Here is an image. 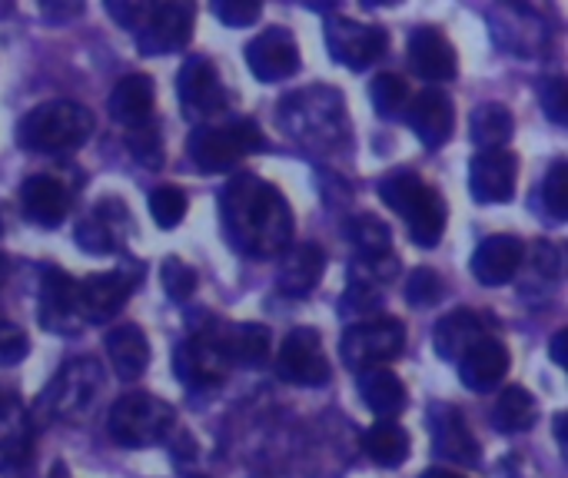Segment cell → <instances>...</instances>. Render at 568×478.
Masks as SVG:
<instances>
[{
	"label": "cell",
	"instance_id": "cell-1",
	"mask_svg": "<svg viewBox=\"0 0 568 478\" xmlns=\"http://www.w3.org/2000/svg\"><path fill=\"white\" fill-rule=\"evenodd\" d=\"M220 220L230 243L256 260L283 253L293 240V210L286 196L253 173H240L223 186Z\"/></svg>",
	"mask_w": 568,
	"mask_h": 478
},
{
	"label": "cell",
	"instance_id": "cell-2",
	"mask_svg": "<svg viewBox=\"0 0 568 478\" xmlns=\"http://www.w3.org/2000/svg\"><path fill=\"white\" fill-rule=\"evenodd\" d=\"M280 126L310 150H333L346 140L343 96L333 87H306L280 103Z\"/></svg>",
	"mask_w": 568,
	"mask_h": 478
},
{
	"label": "cell",
	"instance_id": "cell-3",
	"mask_svg": "<svg viewBox=\"0 0 568 478\" xmlns=\"http://www.w3.org/2000/svg\"><path fill=\"white\" fill-rule=\"evenodd\" d=\"M93 133V113L73 100H47L20 116L17 143L30 153H70Z\"/></svg>",
	"mask_w": 568,
	"mask_h": 478
},
{
	"label": "cell",
	"instance_id": "cell-4",
	"mask_svg": "<svg viewBox=\"0 0 568 478\" xmlns=\"http://www.w3.org/2000/svg\"><path fill=\"white\" fill-rule=\"evenodd\" d=\"M266 140L253 120H230L223 126H196L186 140V153L196 170L223 173L233 170L246 153H263Z\"/></svg>",
	"mask_w": 568,
	"mask_h": 478
},
{
	"label": "cell",
	"instance_id": "cell-5",
	"mask_svg": "<svg viewBox=\"0 0 568 478\" xmlns=\"http://www.w3.org/2000/svg\"><path fill=\"white\" fill-rule=\"evenodd\" d=\"M173 423H176V413L150 393H130V396L116 399L110 409V419H106L113 443L126 446V449H143V446L163 443L170 436Z\"/></svg>",
	"mask_w": 568,
	"mask_h": 478
},
{
	"label": "cell",
	"instance_id": "cell-6",
	"mask_svg": "<svg viewBox=\"0 0 568 478\" xmlns=\"http://www.w3.org/2000/svg\"><path fill=\"white\" fill-rule=\"evenodd\" d=\"M103 393V373L97 359H70L53 383L43 389L40 406L50 419H63V423H80L100 399Z\"/></svg>",
	"mask_w": 568,
	"mask_h": 478
},
{
	"label": "cell",
	"instance_id": "cell-7",
	"mask_svg": "<svg viewBox=\"0 0 568 478\" xmlns=\"http://www.w3.org/2000/svg\"><path fill=\"white\" fill-rule=\"evenodd\" d=\"M403 346H406L403 323L393 316H376V319L356 323L343 333L339 356L349 369L369 373V369H383L386 363H393L403 353Z\"/></svg>",
	"mask_w": 568,
	"mask_h": 478
},
{
	"label": "cell",
	"instance_id": "cell-8",
	"mask_svg": "<svg viewBox=\"0 0 568 478\" xmlns=\"http://www.w3.org/2000/svg\"><path fill=\"white\" fill-rule=\"evenodd\" d=\"M140 279H143L140 263H123V266H116L110 273L87 276L83 283H77V313H80V319L97 323V326L113 319L126 306V299H130V293L136 289Z\"/></svg>",
	"mask_w": 568,
	"mask_h": 478
},
{
	"label": "cell",
	"instance_id": "cell-9",
	"mask_svg": "<svg viewBox=\"0 0 568 478\" xmlns=\"http://www.w3.org/2000/svg\"><path fill=\"white\" fill-rule=\"evenodd\" d=\"M389 47V37L383 27L373 23H359L349 17H329L326 20V50L336 63L349 67V70H366L369 63H376Z\"/></svg>",
	"mask_w": 568,
	"mask_h": 478
},
{
	"label": "cell",
	"instance_id": "cell-10",
	"mask_svg": "<svg viewBox=\"0 0 568 478\" xmlns=\"http://www.w3.org/2000/svg\"><path fill=\"white\" fill-rule=\"evenodd\" d=\"M276 373H280V379H286L293 386H326L333 373H329L320 333L310 326L293 329L280 346Z\"/></svg>",
	"mask_w": 568,
	"mask_h": 478
},
{
	"label": "cell",
	"instance_id": "cell-11",
	"mask_svg": "<svg viewBox=\"0 0 568 478\" xmlns=\"http://www.w3.org/2000/svg\"><path fill=\"white\" fill-rule=\"evenodd\" d=\"M176 90H180L183 113L193 120H206V116H216L220 110H226V90L220 83V73H216L213 60L203 53H193L183 60Z\"/></svg>",
	"mask_w": 568,
	"mask_h": 478
},
{
	"label": "cell",
	"instance_id": "cell-12",
	"mask_svg": "<svg viewBox=\"0 0 568 478\" xmlns=\"http://www.w3.org/2000/svg\"><path fill=\"white\" fill-rule=\"evenodd\" d=\"M246 67L260 83L286 80L300 70V47L286 27H270L246 43Z\"/></svg>",
	"mask_w": 568,
	"mask_h": 478
},
{
	"label": "cell",
	"instance_id": "cell-13",
	"mask_svg": "<svg viewBox=\"0 0 568 478\" xmlns=\"http://www.w3.org/2000/svg\"><path fill=\"white\" fill-rule=\"evenodd\" d=\"M193 20L196 10L193 3H160L153 7L146 27L140 30V53L146 57H163V53H176L190 43L193 37Z\"/></svg>",
	"mask_w": 568,
	"mask_h": 478
},
{
	"label": "cell",
	"instance_id": "cell-14",
	"mask_svg": "<svg viewBox=\"0 0 568 478\" xmlns=\"http://www.w3.org/2000/svg\"><path fill=\"white\" fill-rule=\"evenodd\" d=\"M429 433H433V452L453 466H476L479 462V443L466 426V416L456 406H433L429 409Z\"/></svg>",
	"mask_w": 568,
	"mask_h": 478
},
{
	"label": "cell",
	"instance_id": "cell-15",
	"mask_svg": "<svg viewBox=\"0 0 568 478\" xmlns=\"http://www.w3.org/2000/svg\"><path fill=\"white\" fill-rule=\"evenodd\" d=\"M519 160L509 150H483L469 166V190L479 203H506L516 193Z\"/></svg>",
	"mask_w": 568,
	"mask_h": 478
},
{
	"label": "cell",
	"instance_id": "cell-16",
	"mask_svg": "<svg viewBox=\"0 0 568 478\" xmlns=\"http://www.w3.org/2000/svg\"><path fill=\"white\" fill-rule=\"evenodd\" d=\"M196 336H206L220 353L223 359L233 366H263L266 356H270V346H273V336L266 326H256V323H243V326H230V323H213V326H203Z\"/></svg>",
	"mask_w": 568,
	"mask_h": 478
},
{
	"label": "cell",
	"instance_id": "cell-17",
	"mask_svg": "<svg viewBox=\"0 0 568 478\" xmlns=\"http://www.w3.org/2000/svg\"><path fill=\"white\" fill-rule=\"evenodd\" d=\"M40 323L50 333H77L80 313H77V279L47 266L40 273Z\"/></svg>",
	"mask_w": 568,
	"mask_h": 478
},
{
	"label": "cell",
	"instance_id": "cell-18",
	"mask_svg": "<svg viewBox=\"0 0 568 478\" xmlns=\"http://www.w3.org/2000/svg\"><path fill=\"white\" fill-rule=\"evenodd\" d=\"M406 120H409L413 133L419 136V143H423V146H429V150L446 146V143H449V136H453V130H456V110H453V100H449L443 90H436V87L423 90V93L409 103Z\"/></svg>",
	"mask_w": 568,
	"mask_h": 478
},
{
	"label": "cell",
	"instance_id": "cell-19",
	"mask_svg": "<svg viewBox=\"0 0 568 478\" xmlns=\"http://www.w3.org/2000/svg\"><path fill=\"white\" fill-rule=\"evenodd\" d=\"M523 240L509 236V233H496L489 240L479 243V250L473 253V276L483 286H506L509 279H516L519 266H523Z\"/></svg>",
	"mask_w": 568,
	"mask_h": 478
},
{
	"label": "cell",
	"instance_id": "cell-20",
	"mask_svg": "<svg viewBox=\"0 0 568 478\" xmlns=\"http://www.w3.org/2000/svg\"><path fill=\"white\" fill-rule=\"evenodd\" d=\"M323 266H326V253L316 243H293L283 250L280 260V273L276 283L286 296H310L316 289V283L323 279Z\"/></svg>",
	"mask_w": 568,
	"mask_h": 478
},
{
	"label": "cell",
	"instance_id": "cell-21",
	"mask_svg": "<svg viewBox=\"0 0 568 478\" xmlns=\"http://www.w3.org/2000/svg\"><path fill=\"white\" fill-rule=\"evenodd\" d=\"M173 366H176L180 383H186V386H213V383H223L226 379V369H230V363L223 359V353L206 336H190L186 343H180L176 346V356H173Z\"/></svg>",
	"mask_w": 568,
	"mask_h": 478
},
{
	"label": "cell",
	"instance_id": "cell-22",
	"mask_svg": "<svg viewBox=\"0 0 568 478\" xmlns=\"http://www.w3.org/2000/svg\"><path fill=\"white\" fill-rule=\"evenodd\" d=\"M409 67L423 77V80H433V83H443V80H453L456 77V50L453 43L433 30V27H419L413 30L409 37Z\"/></svg>",
	"mask_w": 568,
	"mask_h": 478
},
{
	"label": "cell",
	"instance_id": "cell-23",
	"mask_svg": "<svg viewBox=\"0 0 568 478\" xmlns=\"http://www.w3.org/2000/svg\"><path fill=\"white\" fill-rule=\"evenodd\" d=\"M509 373V349L499 339H479L463 359H459V379L473 393L496 389Z\"/></svg>",
	"mask_w": 568,
	"mask_h": 478
},
{
	"label": "cell",
	"instance_id": "cell-24",
	"mask_svg": "<svg viewBox=\"0 0 568 478\" xmlns=\"http://www.w3.org/2000/svg\"><path fill=\"white\" fill-rule=\"evenodd\" d=\"M20 206L37 226H60L70 213V190L53 176H30L20 190Z\"/></svg>",
	"mask_w": 568,
	"mask_h": 478
},
{
	"label": "cell",
	"instance_id": "cell-25",
	"mask_svg": "<svg viewBox=\"0 0 568 478\" xmlns=\"http://www.w3.org/2000/svg\"><path fill=\"white\" fill-rule=\"evenodd\" d=\"M479 339H486V323L473 309H456L446 319H439L433 333V349L446 363H459Z\"/></svg>",
	"mask_w": 568,
	"mask_h": 478
},
{
	"label": "cell",
	"instance_id": "cell-26",
	"mask_svg": "<svg viewBox=\"0 0 568 478\" xmlns=\"http://www.w3.org/2000/svg\"><path fill=\"white\" fill-rule=\"evenodd\" d=\"M30 436L33 429H30L27 409L7 389H0V472H10L27 459Z\"/></svg>",
	"mask_w": 568,
	"mask_h": 478
},
{
	"label": "cell",
	"instance_id": "cell-27",
	"mask_svg": "<svg viewBox=\"0 0 568 478\" xmlns=\"http://www.w3.org/2000/svg\"><path fill=\"white\" fill-rule=\"evenodd\" d=\"M153 100H156V90H153V80L146 73H130L123 77L113 93H110V113L116 123L123 126H143L153 113Z\"/></svg>",
	"mask_w": 568,
	"mask_h": 478
},
{
	"label": "cell",
	"instance_id": "cell-28",
	"mask_svg": "<svg viewBox=\"0 0 568 478\" xmlns=\"http://www.w3.org/2000/svg\"><path fill=\"white\" fill-rule=\"evenodd\" d=\"M106 353H110L113 373H116L120 379H126V383L140 379L143 369L150 366V343H146L143 329H140V326H130V323L110 329V336H106Z\"/></svg>",
	"mask_w": 568,
	"mask_h": 478
},
{
	"label": "cell",
	"instance_id": "cell-29",
	"mask_svg": "<svg viewBox=\"0 0 568 478\" xmlns=\"http://www.w3.org/2000/svg\"><path fill=\"white\" fill-rule=\"evenodd\" d=\"M359 396L369 406V413H376L379 419H396L406 409V386L396 373L383 369H369L359 376Z\"/></svg>",
	"mask_w": 568,
	"mask_h": 478
},
{
	"label": "cell",
	"instance_id": "cell-30",
	"mask_svg": "<svg viewBox=\"0 0 568 478\" xmlns=\"http://www.w3.org/2000/svg\"><path fill=\"white\" fill-rule=\"evenodd\" d=\"M516 133V120L503 103H483L469 116V136L479 150H506Z\"/></svg>",
	"mask_w": 568,
	"mask_h": 478
},
{
	"label": "cell",
	"instance_id": "cell-31",
	"mask_svg": "<svg viewBox=\"0 0 568 478\" xmlns=\"http://www.w3.org/2000/svg\"><path fill=\"white\" fill-rule=\"evenodd\" d=\"M366 456L383 466V469H399L409 459V433L396 426L393 419H379L366 436H363Z\"/></svg>",
	"mask_w": 568,
	"mask_h": 478
},
{
	"label": "cell",
	"instance_id": "cell-32",
	"mask_svg": "<svg viewBox=\"0 0 568 478\" xmlns=\"http://www.w3.org/2000/svg\"><path fill=\"white\" fill-rule=\"evenodd\" d=\"M429 193H433V190H429L416 173H409V170H396V173H389V176L379 180V200H383L393 213H399L403 220H409V216L423 206V200H426Z\"/></svg>",
	"mask_w": 568,
	"mask_h": 478
},
{
	"label": "cell",
	"instance_id": "cell-33",
	"mask_svg": "<svg viewBox=\"0 0 568 478\" xmlns=\"http://www.w3.org/2000/svg\"><path fill=\"white\" fill-rule=\"evenodd\" d=\"M493 426L499 433H526L536 426V399L523 386H509L493 406Z\"/></svg>",
	"mask_w": 568,
	"mask_h": 478
},
{
	"label": "cell",
	"instance_id": "cell-34",
	"mask_svg": "<svg viewBox=\"0 0 568 478\" xmlns=\"http://www.w3.org/2000/svg\"><path fill=\"white\" fill-rule=\"evenodd\" d=\"M406 223H409V236H413L416 246H423V250L439 246V240H443V233H446V200L433 190V193L423 200V206H419Z\"/></svg>",
	"mask_w": 568,
	"mask_h": 478
},
{
	"label": "cell",
	"instance_id": "cell-35",
	"mask_svg": "<svg viewBox=\"0 0 568 478\" xmlns=\"http://www.w3.org/2000/svg\"><path fill=\"white\" fill-rule=\"evenodd\" d=\"M346 236L356 246L359 260H383V256H389L393 236H389V226L383 220H376V216H353L346 223Z\"/></svg>",
	"mask_w": 568,
	"mask_h": 478
},
{
	"label": "cell",
	"instance_id": "cell-36",
	"mask_svg": "<svg viewBox=\"0 0 568 478\" xmlns=\"http://www.w3.org/2000/svg\"><path fill=\"white\" fill-rule=\"evenodd\" d=\"M116 240H120V230L113 226V213H103L100 206H97V213H90L87 220L77 223V246L83 253H93V256L113 253Z\"/></svg>",
	"mask_w": 568,
	"mask_h": 478
},
{
	"label": "cell",
	"instance_id": "cell-37",
	"mask_svg": "<svg viewBox=\"0 0 568 478\" xmlns=\"http://www.w3.org/2000/svg\"><path fill=\"white\" fill-rule=\"evenodd\" d=\"M369 96H373L376 113L386 116V120L403 116L406 106H409V87H406V80L396 77V73H379V77L373 80V87H369Z\"/></svg>",
	"mask_w": 568,
	"mask_h": 478
},
{
	"label": "cell",
	"instance_id": "cell-38",
	"mask_svg": "<svg viewBox=\"0 0 568 478\" xmlns=\"http://www.w3.org/2000/svg\"><path fill=\"white\" fill-rule=\"evenodd\" d=\"M150 213L160 230H173L186 216V193L180 186H160L150 193Z\"/></svg>",
	"mask_w": 568,
	"mask_h": 478
},
{
	"label": "cell",
	"instance_id": "cell-39",
	"mask_svg": "<svg viewBox=\"0 0 568 478\" xmlns=\"http://www.w3.org/2000/svg\"><path fill=\"white\" fill-rule=\"evenodd\" d=\"M542 206L552 220H566L568 216V166L566 160H556L546 183H542Z\"/></svg>",
	"mask_w": 568,
	"mask_h": 478
},
{
	"label": "cell",
	"instance_id": "cell-40",
	"mask_svg": "<svg viewBox=\"0 0 568 478\" xmlns=\"http://www.w3.org/2000/svg\"><path fill=\"white\" fill-rule=\"evenodd\" d=\"M160 276H163V289H166V296H170L173 303H186V299L196 293V273H193L183 260H176V256L163 260Z\"/></svg>",
	"mask_w": 568,
	"mask_h": 478
},
{
	"label": "cell",
	"instance_id": "cell-41",
	"mask_svg": "<svg viewBox=\"0 0 568 478\" xmlns=\"http://www.w3.org/2000/svg\"><path fill=\"white\" fill-rule=\"evenodd\" d=\"M443 299V279L436 269L429 266H419L416 273H409V283H406V303L409 306H433Z\"/></svg>",
	"mask_w": 568,
	"mask_h": 478
},
{
	"label": "cell",
	"instance_id": "cell-42",
	"mask_svg": "<svg viewBox=\"0 0 568 478\" xmlns=\"http://www.w3.org/2000/svg\"><path fill=\"white\" fill-rule=\"evenodd\" d=\"M130 153H133V160L140 163V166H150V170H160V163H163V143H160V133H156V126H136L133 133H130Z\"/></svg>",
	"mask_w": 568,
	"mask_h": 478
},
{
	"label": "cell",
	"instance_id": "cell-43",
	"mask_svg": "<svg viewBox=\"0 0 568 478\" xmlns=\"http://www.w3.org/2000/svg\"><path fill=\"white\" fill-rule=\"evenodd\" d=\"M263 13V7L256 0H216L213 3V17L223 20L226 27H250L256 17Z\"/></svg>",
	"mask_w": 568,
	"mask_h": 478
},
{
	"label": "cell",
	"instance_id": "cell-44",
	"mask_svg": "<svg viewBox=\"0 0 568 478\" xmlns=\"http://www.w3.org/2000/svg\"><path fill=\"white\" fill-rule=\"evenodd\" d=\"M27 349H30L27 333L17 323L0 319V366H17L27 356Z\"/></svg>",
	"mask_w": 568,
	"mask_h": 478
},
{
	"label": "cell",
	"instance_id": "cell-45",
	"mask_svg": "<svg viewBox=\"0 0 568 478\" xmlns=\"http://www.w3.org/2000/svg\"><path fill=\"white\" fill-rule=\"evenodd\" d=\"M539 96H542V110L549 113V120H552V123H566V116H568L566 80H559V77L546 80V83L539 87Z\"/></svg>",
	"mask_w": 568,
	"mask_h": 478
},
{
	"label": "cell",
	"instance_id": "cell-46",
	"mask_svg": "<svg viewBox=\"0 0 568 478\" xmlns=\"http://www.w3.org/2000/svg\"><path fill=\"white\" fill-rule=\"evenodd\" d=\"M106 13L120 20V27L126 30H143L150 13H153V3H130V0H116V3H106Z\"/></svg>",
	"mask_w": 568,
	"mask_h": 478
},
{
	"label": "cell",
	"instance_id": "cell-47",
	"mask_svg": "<svg viewBox=\"0 0 568 478\" xmlns=\"http://www.w3.org/2000/svg\"><path fill=\"white\" fill-rule=\"evenodd\" d=\"M43 13L53 17V20H60V17L67 20V17H77L80 13V3H73V7H43Z\"/></svg>",
	"mask_w": 568,
	"mask_h": 478
},
{
	"label": "cell",
	"instance_id": "cell-48",
	"mask_svg": "<svg viewBox=\"0 0 568 478\" xmlns=\"http://www.w3.org/2000/svg\"><path fill=\"white\" fill-rule=\"evenodd\" d=\"M566 333H559L556 339H552V359L559 363V366H566Z\"/></svg>",
	"mask_w": 568,
	"mask_h": 478
},
{
	"label": "cell",
	"instance_id": "cell-49",
	"mask_svg": "<svg viewBox=\"0 0 568 478\" xmlns=\"http://www.w3.org/2000/svg\"><path fill=\"white\" fill-rule=\"evenodd\" d=\"M423 478H463L459 472H449V469H426Z\"/></svg>",
	"mask_w": 568,
	"mask_h": 478
}]
</instances>
